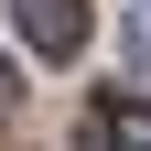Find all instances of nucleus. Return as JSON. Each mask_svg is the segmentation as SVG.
<instances>
[{
    "label": "nucleus",
    "mask_w": 151,
    "mask_h": 151,
    "mask_svg": "<svg viewBox=\"0 0 151 151\" xmlns=\"http://www.w3.org/2000/svg\"><path fill=\"white\" fill-rule=\"evenodd\" d=\"M11 108H22V76H11V54H0V119H11Z\"/></svg>",
    "instance_id": "7ed1b4c3"
},
{
    "label": "nucleus",
    "mask_w": 151,
    "mask_h": 151,
    "mask_svg": "<svg viewBox=\"0 0 151 151\" xmlns=\"http://www.w3.org/2000/svg\"><path fill=\"white\" fill-rule=\"evenodd\" d=\"M86 151H151V108H140V97H97Z\"/></svg>",
    "instance_id": "f03ea898"
},
{
    "label": "nucleus",
    "mask_w": 151,
    "mask_h": 151,
    "mask_svg": "<svg viewBox=\"0 0 151 151\" xmlns=\"http://www.w3.org/2000/svg\"><path fill=\"white\" fill-rule=\"evenodd\" d=\"M129 54H140V65H151V0H140V22H129Z\"/></svg>",
    "instance_id": "20e7f679"
},
{
    "label": "nucleus",
    "mask_w": 151,
    "mask_h": 151,
    "mask_svg": "<svg viewBox=\"0 0 151 151\" xmlns=\"http://www.w3.org/2000/svg\"><path fill=\"white\" fill-rule=\"evenodd\" d=\"M11 11H22V43H32V54H54V65L86 43V0H11Z\"/></svg>",
    "instance_id": "f257e3e1"
}]
</instances>
